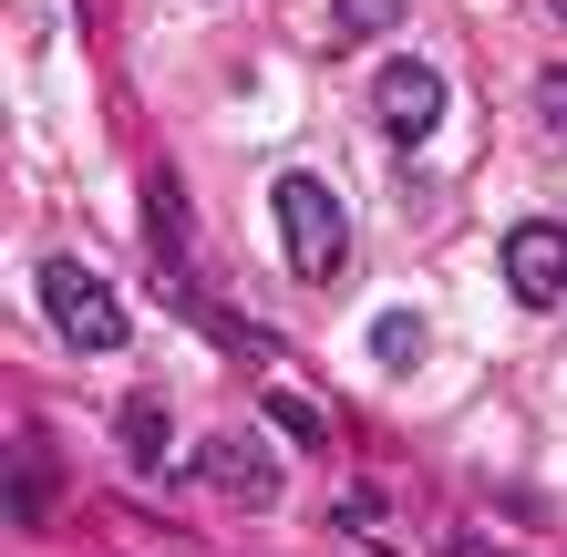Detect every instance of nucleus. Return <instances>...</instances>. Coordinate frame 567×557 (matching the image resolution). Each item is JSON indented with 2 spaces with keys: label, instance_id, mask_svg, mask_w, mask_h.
<instances>
[{
  "label": "nucleus",
  "instance_id": "f257e3e1",
  "mask_svg": "<svg viewBox=\"0 0 567 557\" xmlns=\"http://www.w3.org/2000/svg\"><path fill=\"white\" fill-rule=\"evenodd\" d=\"M269 217H279V248H289V269L310 279V289H330V279L351 269V207H341L310 166H289V176L269 186Z\"/></svg>",
  "mask_w": 567,
  "mask_h": 557
},
{
  "label": "nucleus",
  "instance_id": "f03ea898",
  "mask_svg": "<svg viewBox=\"0 0 567 557\" xmlns=\"http://www.w3.org/2000/svg\"><path fill=\"white\" fill-rule=\"evenodd\" d=\"M42 310H52V331L73 351H124V300L83 269V258H42Z\"/></svg>",
  "mask_w": 567,
  "mask_h": 557
},
{
  "label": "nucleus",
  "instance_id": "7ed1b4c3",
  "mask_svg": "<svg viewBox=\"0 0 567 557\" xmlns=\"http://www.w3.org/2000/svg\"><path fill=\"white\" fill-rule=\"evenodd\" d=\"M495 258H506V289H516L526 310H557L567 300V227L557 217H516Z\"/></svg>",
  "mask_w": 567,
  "mask_h": 557
},
{
  "label": "nucleus",
  "instance_id": "20e7f679",
  "mask_svg": "<svg viewBox=\"0 0 567 557\" xmlns=\"http://www.w3.org/2000/svg\"><path fill=\"white\" fill-rule=\"evenodd\" d=\"M372 114H382V135L392 145H423L433 135V124H444V73H433V62H382V73H372Z\"/></svg>",
  "mask_w": 567,
  "mask_h": 557
},
{
  "label": "nucleus",
  "instance_id": "39448f33",
  "mask_svg": "<svg viewBox=\"0 0 567 557\" xmlns=\"http://www.w3.org/2000/svg\"><path fill=\"white\" fill-rule=\"evenodd\" d=\"M196 475H207V496H227V506H279V465H269V444L258 434H217L207 454H196Z\"/></svg>",
  "mask_w": 567,
  "mask_h": 557
},
{
  "label": "nucleus",
  "instance_id": "423d86ee",
  "mask_svg": "<svg viewBox=\"0 0 567 557\" xmlns=\"http://www.w3.org/2000/svg\"><path fill=\"white\" fill-rule=\"evenodd\" d=\"M145 227H155V258H165V289H186V258H196V248H186V186H176V176L145 186Z\"/></svg>",
  "mask_w": 567,
  "mask_h": 557
},
{
  "label": "nucleus",
  "instance_id": "0eeeda50",
  "mask_svg": "<svg viewBox=\"0 0 567 557\" xmlns=\"http://www.w3.org/2000/svg\"><path fill=\"white\" fill-rule=\"evenodd\" d=\"M114 434H124V454H135V465H165V454H176V423H165L155 392H135V403L114 413Z\"/></svg>",
  "mask_w": 567,
  "mask_h": 557
},
{
  "label": "nucleus",
  "instance_id": "6e6552de",
  "mask_svg": "<svg viewBox=\"0 0 567 557\" xmlns=\"http://www.w3.org/2000/svg\"><path fill=\"white\" fill-rule=\"evenodd\" d=\"M372 362H382V372H413V362H423V310H382V320H372Z\"/></svg>",
  "mask_w": 567,
  "mask_h": 557
},
{
  "label": "nucleus",
  "instance_id": "1a4fd4ad",
  "mask_svg": "<svg viewBox=\"0 0 567 557\" xmlns=\"http://www.w3.org/2000/svg\"><path fill=\"white\" fill-rule=\"evenodd\" d=\"M392 21H403V0H330V31L341 42H382Z\"/></svg>",
  "mask_w": 567,
  "mask_h": 557
},
{
  "label": "nucleus",
  "instance_id": "9d476101",
  "mask_svg": "<svg viewBox=\"0 0 567 557\" xmlns=\"http://www.w3.org/2000/svg\"><path fill=\"white\" fill-rule=\"evenodd\" d=\"M537 114H547V135L567 145V62H547V73H537Z\"/></svg>",
  "mask_w": 567,
  "mask_h": 557
},
{
  "label": "nucleus",
  "instance_id": "9b49d317",
  "mask_svg": "<svg viewBox=\"0 0 567 557\" xmlns=\"http://www.w3.org/2000/svg\"><path fill=\"white\" fill-rule=\"evenodd\" d=\"M269 413H279V434H289V444H320V413H310V403H269Z\"/></svg>",
  "mask_w": 567,
  "mask_h": 557
}]
</instances>
